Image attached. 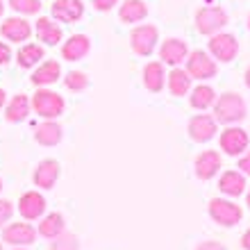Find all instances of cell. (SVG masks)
Wrapping results in <instances>:
<instances>
[{
    "label": "cell",
    "mask_w": 250,
    "mask_h": 250,
    "mask_svg": "<svg viewBox=\"0 0 250 250\" xmlns=\"http://www.w3.org/2000/svg\"><path fill=\"white\" fill-rule=\"evenodd\" d=\"M248 114V107H246V100L234 91L221 93L216 96V103H214V119L221 125H234L241 123Z\"/></svg>",
    "instance_id": "6da1fadb"
},
{
    "label": "cell",
    "mask_w": 250,
    "mask_h": 250,
    "mask_svg": "<svg viewBox=\"0 0 250 250\" xmlns=\"http://www.w3.org/2000/svg\"><path fill=\"white\" fill-rule=\"evenodd\" d=\"M30 107H32L39 116H43V119H57V116L64 114L66 103L60 93L50 91V89H41L39 86V91L34 93L32 100H30Z\"/></svg>",
    "instance_id": "7a4b0ae2"
},
{
    "label": "cell",
    "mask_w": 250,
    "mask_h": 250,
    "mask_svg": "<svg viewBox=\"0 0 250 250\" xmlns=\"http://www.w3.org/2000/svg\"><path fill=\"white\" fill-rule=\"evenodd\" d=\"M157 41H159V30L152 23L137 25L130 32V46L139 57H150L155 53V48H157Z\"/></svg>",
    "instance_id": "3957f363"
},
{
    "label": "cell",
    "mask_w": 250,
    "mask_h": 250,
    "mask_svg": "<svg viewBox=\"0 0 250 250\" xmlns=\"http://www.w3.org/2000/svg\"><path fill=\"white\" fill-rule=\"evenodd\" d=\"M209 216L223 228H234L241 223L244 211L237 203H232L230 198H211L209 200Z\"/></svg>",
    "instance_id": "277c9868"
},
{
    "label": "cell",
    "mask_w": 250,
    "mask_h": 250,
    "mask_svg": "<svg viewBox=\"0 0 250 250\" xmlns=\"http://www.w3.org/2000/svg\"><path fill=\"white\" fill-rule=\"evenodd\" d=\"M225 25H228V12L223 7L209 5V7H200L196 12V27L200 34L211 37V34L221 32Z\"/></svg>",
    "instance_id": "5b68a950"
},
{
    "label": "cell",
    "mask_w": 250,
    "mask_h": 250,
    "mask_svg": "<svg viewBox=\"0 0 250 250\" xmlns=\"http://www.w3.org/2000/svg\"><path fill=\"white\" fill-rule=\"evenodd\" d=\"M185 62H187V68H185V71L189 73L193 80H200V82H205V80L216 78L218 66H216V60H211L209 53H205V50H193V53L187 55Z\"/></svg>",
    "instance_id": "8992f818"
},
{
    "label": "cell",
    "mask_w": 250,
    "mask_h": 250,
    "mask_svg": "<svg viewBox=\"0 0 250 250\" xmlns=\"http://www.w3.org/2000/svg\"><path fill=\"white\" fill-rule=\"evenodd\" d=\"M207 48H209V55L214 57L216 62H225V64H230V62L237 60L239 55V41L237 37H232L228 32H216L211 34L209 41H207Z\"/></svg>",
    "instance_id": "52a82bcc"
},
{
    "label": "cell",
    "mask_w": 250,
    "mask_h": 250,
    "mask_svg": "<svg viewBox=\"0 0 250 250\" xmlns=\"http://www.w3.org/2000/svg\"><path fill=\"white\" fill-rule=\"evenodd\" d=\"M218 144H221V150L230 157H239L241 152L248 150V144H250V137L248 132L244 127H237V125H228L221 137H218Z\"/></svg>",
    "instance_id": "ba28073f"
},
{
    "label": "cell",
    "mask_w": 250,
    "mask_h": 250,
    "mask_svg": "<svg viewBox=\"0 0 250 250\" xmlns=\"http://www.w3.org/2000/svg\"><path fill=\"white\" fill-rule=\"evenodd\" d=\"M189 139L193 144H207L216 137L218 132V123L211 114H196L193 119L189 121Z\"/></svg>",
    "instance_id": "9c48e42d"
},
{
    "label": "cell",
    "mask_w": 250,
    "mask_h": 250,
    "mask_svg": "<svg viewBox=\"0 0 250 250\" xmlns=\"http://www.w3.org/2000/svg\"><path fill=\"white\" fill-rule=\"evenodd\" d=\"M218 171H221V152L203 150L193 159V173L198 180H211Z\"/></svg>",
    "instance_id": "30bf717a"
},
{
    "label": "cell",
    "mask_w": 250,
    "mask_h": 250,
    "mask_svg": "<svg viewBox=\"0 0 250 250\" xmlns=\"http://www.w3.org/2000/svg\"><path fill=\"white\" fill-rule=\"evenodd\" d=\"M187 55H189V48H187V41L182 39H166L162 46H159V62H164L168 66H180L182 62L187 60Z\"/></svg>",
    "instance_id": "8fae6325"
},
{
    "label": "cell",
    "mask_w": 250,
    "mask_h": 250,
    "mask_svg": "<svg viewBox=\"0 0 250 250\" xmlns=\"http://www.w3.org/2000/svg\"><path fill=\"white\" fill-rule=\"evenodd\" d=\"M53 19L60 23H75L84 16V2L82 0H55L53 2Z\"/></svg>",
    "instance_id": "7c38bea8"
},
{
    "label": "cell",
    "mask_w": 250,
    "mask_h": 250,
    "mask_svg": "<svg viewBox=\"0 0 250 250\" xmlns=\"http://www.w3.org/2000/svg\"><path fill=\"white\" fill-rule=\"evenodd\" d=\"M0 34H2L7 41L21 43V41H27L30 37H32V25H30L25 19L14 16V19L2 21V25H0Z\"/></svg>",
    "instance_id": "4fadbf2b"
},
{
    "label": "cell",
    "mask_w": 250,
    "mask_h": 250,
    "mask_svg": "<svg viewBox=\"0 0 250 250\" xmlns=\"http://www.w3.org/2000/svg\"><path fill=\"white\" fill-rule=\"evenodd\" d=\"M60 162L57 159H43V162H39V166L34 168V185L41 187V189H53L55 182H57V178H60Z\"/></svg>",
    "instance_id": "5bb4252c"
},
{
    "label": "cell",
    "mask_w": 250,
    "mask_h": 250,
    "mask_svg": "<svg viewBox=\"0 0 250 250\" xmlns=\"http://www.w3.org/2000/svg\"><path fill=\"white\" fill-rule=\"evenodd\" d=\"M19 211L21 216L27 218V221H37L46 211V198L41 193H37V191H27L19 200Z\"/></svg>",
    "instance_id": "9a60e30c"
},
{
    "label": "cell",
    "mask_w": 250,
    "mask_h": 250,
    "mask_svg": "<svg viewBox=\"0 0 250 250\" xmlns=\"http://www.w3.org/2000/svg\"><path fill=\"white\" fill-rule=\"evenodd\" d=\"M2 239L12 246H30L37 239V230L30 223H12L2 230Z\"/></svg>",
    "instance_id": "2e32d148"
},
{
    "label": "cell",
    "mask_w": 250,
    "mask_h": 250,
    "mask_svg": "<svg viewBox=\"0 0 250 250\" xmlns=\"http://www.w3.org/2000/svg\"><path fill=\"white\" fill-rule=\"evenodd\" d=\"M91 50V41L86 34H73L68 37V41H64L62 46V57L66 62H80L86 53Z\"/></svg>",
    "instance_id": "e0dca14e"
},
{
    "label": "cell",
    "mask_w": 250,
    "mask_h": 250,
    "mask_svg": "<svg viewBox=\"0 0 250 250\" xmlns=\"http://www.w3.org/2000/svg\"><path fill=\"white\" fill-rule=\"evenodd\" d=\"M166 84V68L164 62H148L144 66V86L150 93H159Z\"/></svg>",
    "instance_id": "ac0fdd59"
},
{
    "label": "cell",
    "mask_w": 250,
    "mask_h": 250,
    "mask_svg": "<svg viewBox=\"0 0 250 250\" xmlns=\"http://www.w3.org/2000/svg\"><path fill=\"white\" fill-rule=\"evenodd\" d=\"M218 189L228 198H237L246 191V175L241 171H225L218 180Z\"/></svg>",
    "instance_id": "d6986e66"
},
{
    "label": "cell",
    "mask_w": 250,
    "mask_h": 250,
    "mask_svg": "<svg viewBox=\"0 0 250 250\" xmlns=\"http://www.w3.org/2000/svg\"><path fill=\"white\" fill-rule=\"evenodd\" d=\"M166 84H168V91H171V96H175V98H182V96H187V93L191 91V75L185 71V68L173 66V71L166 73Z\"/></svg>",
    "instance_id": "ffe728a7"
},
{
    "label": "cell",
    "mask_w": 250,
    "mask_h": 250,
    "mask_svg": "<svg viewBox=\"0 0 250 250\" xmlns=\"http://www.w3.org/2000/svg\"><path fill=\"white\" fill-rule=\"evenodd\" d=\"M62 78V66L60 62L55 60H48L43 64H39V68L32 73V84L34 86H48V84H55L57 80Z\"/></svg>",
    "instance_id": "44dd1931"
},
{
    "label": "cell",
    "mask_w": 250,
    "mask_h": 250,
    "mask_svg": "<svg viewBox=\"0 0 250 250\" xmlns=\"http://www.w3.org/2000/svg\"><path fill=\"white\" fill-rule=\"evenodd\" d=\"M64 137V132H62V125L55 123L53 119H48L46 123H41L34 132V139H37V144L41 146H57Z\"/></svg>",
    "instance_id": "7402d4cb"
},
{
    "label": "cell",
    "mask_w": 250,
    "mask_h": 250,
    "mask_svg": "<svg viewBox=\"0 0 250 250\" xmlns=\"http://www.w3.org/2000/svg\"><path fill=\"white\" fill-rule=\"evenodd\" d=\"M37 37H39V41H43L46 46H57L62 41V27L57 25L53 19L41 16V19L37 21Z\"/></svg>",
    "instance_id": "603a6c76"
},
{
    "label": "cell",
    "mask_w": 250,
    "mask_h": 250,
    "mask_svg": "<svg viewBox=\"0 0 250 250\" xmlns=\"http://www.w3.org/2000/svg\"><path fill=\"white\" fill-rule=\"evenodd\" d=\"M148 16V5L144 0H123L119 9V19L123 23H139Z\"/></svg>",
    "instance_id": "cb8c5ba5"
},
{
    "label": "cell",
    "mask_w": 250,
    "mask_h": 250,
    "mask_svg": "<svg viewBox=\"0 0 250 250\" xmlns=\"http://www.w3.org/2000/svg\"><path fill=\"white\" fill-rule=\"evenodd\" d=\"M214 103H216V91H214L209 84H198L196 89L189 93V105L193 107V109L205 112V109L214 107Z\"/></svg>",
    "instance_id": "d4e9b609"
},
{
    "label": "cell",
    "mask_w": 250,
    "mask_h": 250,
    "mask_svg": "<svg viewBox=\"0 0 250 250\" xmlns=\"http://www.w3.org/2000/svg\"><path fill=\"white\" fill-rule=\"evenodd\" d=\"M27 114H30V98L25 93H19L9 100V105L5 109V119L9 123H21V121L27 119Z\"/></svg>",
    "instance_id": "484cf974"
},
{
    "label": "cell",
    "mask_w": 250,
    "mask_h": 250,
    "mask_svg": "<svg viewBox=\"0 0 250 250\" xmlns=\"http://www.w3.org/2000/svg\"><path fill=\"white\" fill-rule=\"evenodd\" d=\"M43 46H39V43H25V46L19 50V55H16V62H19L21 68H32V66H37L41 60H43Z\"/></svg>",
    "instance_id": "4316f807"
},
{
    "label": "cell",
    "mask_w": 250,
    "mask_h": 250,
    "mask_svg": "<svg viewBox=\"0 0 250 250\" xmlns=\"http://www.w3.org/2000/svg\"><path fill=\"white\" fill-rule=\"evenodd\" d=\"M66 230V223H64V216L62 214H57V211H53V214H48L43 221L39 223V234L46 239H55L60 237L62 232Z\"/></svg>",
    "instance_id": "83f0119b"
},
{
    "label": "cell",
    "mask_w": 250,
    "mask_h": 250,
    "mask_svg": "<svg viewBox=\"0 0 250 250\" xmlns=\"http://www.w3.org/2000/svg\"><path fill=\"white\" fill-rule=\"evenodd\" d=\"M64 84L68 91H84L86 86H89V78L82 71H71V73H66Z\"/></svg>",
    "instance_id": "f1b7e54d"
},
{
    "label": "cell",
    "mask_w": 250,
    "mask_h": 250,
    "mask_svg": "<svg viewBox=\"0 0 250 250\" xmlns=\"http://www.w3.org/2000/svg\"><path fill=\"white\" fill-rule=\"evenodd\" d=\"M50 250H80V241H78L75 234H71V232L64 230L60 237H55Z\"/></svg>",
    "instance_id": "f546056e"
},
{
    "label": "cell",
    "mask_w": 250,
    "mask_h": 250,
    "mask_svg": "<svg viewBox=\"0 0 250 250\" xmlns=\"http://www.w3.org/2000/svg\"><path fill=\"white\" fill-rule=\"evenodd\" d=\"M9 7H12L16 14L30 16V14H39L41 0H9Z\"/></svg>",
    "instance_id": "4dcf8cb0"
},
{
    "label": "cell",
    "mask_w": 250,
    "mask_h": 250,
    "mask_svg": "<svg viewBox=\"0 0 250 250\" xmlns=\"http://www.w3.org/2000/svg\"><path fill=\"white\" fill-rule=\"evenodd\" d=\"M12 214H14V205L9 200H0V228H2V223H7L12 218Z\"/></svg>",
    "instance_id": "1f68e13d"
},
{
    "label": "cell",
    "mask_w": 250,
    "mask_h": 250,
    "mask_svg": "<svg viewBox=\"0 0 250 250\" xmlns=\"http://www.w3.org/2000/svg\"><path fill=\"white\" fill-rule=\"evenodd\" d=\"M193 250H228L221 241H200Z\"/></svg>",
    "instance_id": "d6a6232c"
},
{
    "label": "cell",
    "mask_w": 250,
    "mask_h": 250,
    "mask_svg": "<svg viewBox=\"0 0 250 250\" xmlns=\"http://www.w3.org/2000/svg\"><path fill=\"white\" fill-rule=\"evenodd\" d=\"M114 5H119V0H93V7L98 12H109Z\"/></svg>",
    "instance_id": "836d02e7"
},
{
    "label": "cell",
    "mask_w": 250,
    "mask_h": 250,
    "mask_svg": "<svg viewBox=\"0 0 250 250\" xmlns=\"http://www.w3.org/2000/svg\"><path fill=\"white\" fill-rule=\"evenodd\" d=\"M9 60H12V48L0 41V66H5Z\"/></svg>",
    "instance_id": "e575fe53"
},
{
    "label": "cell",
    "mask_w": 250,
    "mask_h": 250,
    "mask_svg": "<svg viewBox=\"0 0 250 250\" xmlns=\"http://www.w3.org/2000/svg\"><path fill=\"white\" fill-rule=\"evenodd\" d=\"M239 171L244 173V175H250V150H248V155H244V157L239 159Z\"/></svg>",
    "instance_id": "d590c367"
},
{
    "label": "cell",
    "mask_w": 250,
    "mask_h": 250,
    "mask_svg": "<svg viewBox=\"0 0 250 250\" xmlns=\"http://www.w3.org/2000/svg\"><path fill=\"white\" fill-rule=\"evenodd\" d=\"M241 248H244V250H250V228L244 232V234H241Z\"/></svg>",
    "instance_id": "8d00e7d4"
},
{
    "label": "cell",
    "mask_w": 250,
    "mask_h": 250,
    "mask_svg": "<svg viewBox=\"0 0 250 250\" xmlns=\"http://www.w3.org/2000/svg\"><path fill=\"white\" fill-rule=\"evenodd\" d=\"M5 100H7V93L0 89V109H2V105H5Z\"/></svg>",
    "instance_id": "74e56055"
},
{
    "label": "cell",
    "mask_w": 250,
    "mask_h": 250,
    "mask_svg": "<svg viewBox=\"0 0 250 250\" xmlns=\"http://www.w3.org/2000/svg\"><path fill=\"white\" fill-rule=\"evenodd\" d=\"M244 78H246V86H248V89H250V66H248V68H246V75H244Z\"/></svg>",
    "instance_id": "f35d334b"
},
{
    "label": "cell",
    "mask_w": 250,
    "mask_h": 250,
    "mask_svg": "<svg viewBox=\"0 0 250 250\" xmlns=\"http://www.w3.org/2000/svg\"><path fill=\"white\" fill-rule=\"evenodd\" d=\"M246 205L250 207V187H248V196H246Z\"/></svg>",
    "instance_id": "ab89813d"
},
{
    "label": "cell",
    "mask_w": 250,
    "mask_h": 250,
    "mask_svg": "<svg viewBox=\"0 0 250 250\" xmlns=\"http://www.w3.org/2000/svg\"><path fill=\"white\" fill-rule=\"evenodd\" d=\"M2 12H5V5H2V0H0V16H2Z\"/></svg>",
    "instance_id": "60d3db41"
},
{
    "label": "cell",
    "mask_w": 250,
    "mask_h": 250,
    "mask_svg": "<svg viewBox=\"0 0 250 250\" xmlns=\"http://www.w3.org/2000/svg\"><path fill=\"white\" fill-rule=\"evenodd\" d=\"M248 30H250V14H248Z\"/></svg>",
    "instance_id": "b9f144b4"
},
{
    "label": "cell",
    "mask_w": 250,
    "mask_h": 250,
    "mask_svg": "<svg viewBox=\"0 0 250 250\" xmlns=\"http://www.w3.org/2000/svg\"><path fill=\"white\" fill-rule=\"evenodd\" d=\"M0 189H2V180H0Z\"/></svg>",
    "instance_id": "7bdbcfd3"
},
{
    "label": "cell",
    "mask_w": 250,
    "mask_h": 250,
    "mask_svg": "<svg viewBox=\"0 0 250 250\" xmlns=\"http://www.w3.org/2000/svg\"><path fill=\"white\" fill-rule=\"evenodd\" d=\"M0 250H2V246H0Z\"/></svg>",
    "instance_id": "ee69618b"
},
{
    "label": "cell",
    "mask_w": 250,
    "mask_h": 250,
    "mask_svg": "<svg viewBox=\"0 0 250 250\" xmlns=\"http://www.w3.org/2000/svg\"><path fill=\"white\" fill-rule=\"evenodd\" d=\"M19 250H21V248H19Z\"/></svg>",
    "instance_id": "f6af8a7d"
}]
</instances>
